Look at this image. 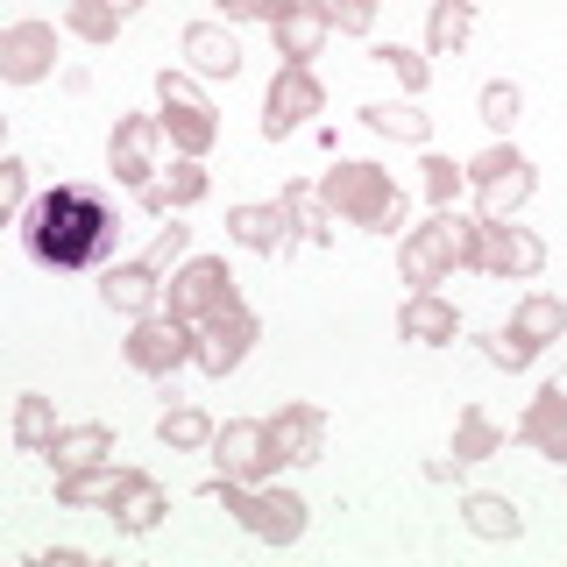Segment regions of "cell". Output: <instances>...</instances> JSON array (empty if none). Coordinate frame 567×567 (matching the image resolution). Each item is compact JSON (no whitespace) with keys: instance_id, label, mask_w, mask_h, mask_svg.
I'll list each match as a JSON object with an SVG mask.
<instances>
[{"instance_id":"b9f144b4","label":"cell","mask_w":567,"mask_h":567,"mask_svg":"<svg viewBox=\"0 0 567 567\" xmlns=\"http://www.w3.org/2000/svg\"><path fill=\"white\" fill-rule=\"evenodd\" d=\"M213 8H220V22H262L270 29L284 14V0H213Z\"/></svg>"},{"instance_id":"9a60e30c","label":"cell","mask_w":567,"mask_h":567,"mask_svg":"<svg viewBox=\"0 0 567 567\" xmlns=\"http://www.w3.org/2000/svg\"><path fill=\"white\" fill-rule=\"evenodd\" d=\"M262 425H270L277 468H284V461H291V468H306V461L327 454V412H319V404H277Z\"/></svg>"},{"instance_id":"d6986e66","label":"cell","mask_w":567,"mask_h":567,"mask_svg":"<svg viewBox=\"0 0 567 567\" xmlns=\"http://www.w3.org/2000/svg\"><path fill=\"white\" fill-rule=\"evenodd\" d=\"M277 213H284V256H291V248H327L333 241V213L319 199V185H284Z\"/></svg>"},{"instance_id":"ffe728a7","label":"cell","mask_w":567,"mask_h":567,"mask_svg":"<svg viewBox=\"0 0 567 567\" xmlns=\"http://www.w3.org/2000/svg\"><path fill=\"white\" fill-rule=\"evenodd\" d=\"M398 333L412 348H447L454 333H461V312H454V298H440V291H412L398 306Z\"/></svg>"},{"instance_id":"5bb4252c","label":"cell","mask_w":567,"mask_h":567,"mask_svg":"<svg viewBox=\"0 0 567 567\" xmlns=\"http://www.w3.org/2000/svg\"><path fill=\"white\" fill-rule=\"evenodd\" d=\"M58 71V29L50 22H8L0 29V79L8 85H43Z\"/></svg>"},{"instance_id":"83f0119b","label":"cell","mask_w":567,"mask_h":567,"mask_svg":"<svg viewBox=\"0 0 567 567\" xmlns=\"http://www.w3.org/2000/svg\"><path fill=\"white\" fill-rule=\"evenodd\" d=\"M511 333H518L525 348H554V341H567V306L546 298V291H525L518 306H511Z\"/></svg>"},{"instance_id":"7bdbcfd3","label":"cell","mask_w":567,"mask_h":567,"mask_svg":"<svg viewBox=\"0 0 567 567\" xmlns=\"http://www.w3.org/2000/svg\"><path fill=\"white\" fill-rule=\"evenodd\" d=\"M43 567H85L79 546H43Z\"/></svg>"},{"instance_id":"8fae6325","label":"cell","mask_w":567,"mask_h":567,"mask_svg":"<svg viewBox=\"0 0 567 567\" xmlns=\"http://www.w3.org/2000/svg\"><path fill=\"white\" fill-rule=\"evenodd\" d=\"M213 468L235 475V483H270V475H277L270 425H262V419H227V425H213Z\"/></svg>"},{"instance_id":"ab89813d","label":"cell","mask_w":567,"mask_h":567,"mask_svg":"<svg viewBox=\"0 0 567 567\" xmlns=\"http://www.w3.org/2000/svg\"><path fill=\"white\" fill-rule=\"evenodd\" d=\"M185 256H192V227H177V220H164V227H156V241L142 248V262H150V270H177Z\"/></svg>"},{"instance_id":"4fadbf2b","label":"cell","mask_w":567,"mask_h":567,"mask_svg":"<svg viewBox=\"0 0 567 567\" xmlns=\"http://www.w3.org/2000/svg\"><path fill=\"white\" fill-rule=\"evenodd\" d=\"M475 270L483 277H539L546 270V241L532 227H511V220H483L475 227Z\"/></svg>"},{"instance_id":"4dcf8cb0","label":"cell","mask_w":567,"mask_h":567,"mask_svg":"<svg viewBox=\"0 0 567 567\" xmlns=\"http://www.w3.org/2000/svg\"><path fill=\"white\" fill-rule=\"evenodd\" d=\"M504 440H511V433L483 412V404H461V412H454V461H461V468H468V461L504 454Z\"/></svg>"},{"instance_id":"52a82bcc","label":"cell","mask_w":567,"mask_h":567,"mask_svg":"<svg viewBox=\"0 0 567 567\" xmlns=\"http://www.w3.org/2000/svg\"><path fill=\"white\" fill-rule=\"evenodd\" d=\"M121 362L142 369V377H177V369L192 362V319H177L164 306H150V312H135V327H128V341H121Z\"/></svg>"},{"instance_id":"484cf974","label":"cell","mask_w":567,"mask_h":567,"mask_svg":"<svg viewBox=\"0 0 567 567\" xmlns=\"http://www.w3.org/2000/svg\"><path fill=\"white\" fill-rule=\"evenodd\" d=\"M121 483H128V468H114V461H93V468H64V475H58V504H64V511H106Z\"/></svg>"},{"instance_id":"60d3db41","label":"cell","mask_w":567,"mask_h":567,"mask_svg":"<svg viewBox=\"0 0 567 567\" xmlns=\"http://www.w3.org/2000/svg\"><path fill=\"white\" fill-rule=\"evenodd\" d=\"M419 171H425V199H433V206H454V192L468 185V171H461L454 156H425Z\"/></svg>"},{"instance_id":"6da1fadb","label":"cell","mask_w":567,"mask_h":567,"mask_svg":"<svg viewBox=\"0 0 567 567\" xmlns=\"http://www.w3.org/2000/svg\"><path fill=\"white\" fill-rule=\"evenodd\" d=\"M121 241V213L93 185H50L22 206V248L43 270H100Z\"/></svg>"},{"instance_id":"7402d4cb","label":"cell","mask_w":567,"mask_h":567,"mask_svg":"<svg viewBox=\"0 0 567 567\" xmlns=\"http://www.w3.org/2000/svg\"><path fill=\"white\" fill-rule=\"evenodd\" d=\"M156 298H164V270H150V262H106V277H100V306L106 312H150Z\"/></svg>"},{"instance_id":"f6af8a7d","label":"cell","mask_w":567,"mask_h":567,"mask_svg":"<svg viewBox=\"0 0 567 567\" xmlns=\"http://www.w3.org/2000/svg\"><path fill=\"white\" fill-rule=\"evenodd\" d=\"M0 150H8V114H0Z\"/></svg>"},{"instance_id":"1f68e13d","label":"cell","mask_w":567,"mask_h":567,"mask_svg":"<svg viewBox=\"0 0 567 567\" xmlns=\"http://www.w3.org/2000/svg\"><path fill=\"white\" fill-rule=\"evenodd\" d=\"M50 440H58V404H50L43 390H22V398H14V447L43 454Z\"/></svg>"},{"instance_id":"e0dca14e","label":"cell","mask_w":567,"mask_h":567,"mask_svg":"<svg viewBox=\"0 0 567 567\" xmlns=\"http://www.w3.org/2000/svg\"><path fill=\"white\" fill-rule=\"evenodd\" d=\"M177 50H185L192 79H235L241 71V35L227 22H192L185 35H177Z\"/></svg>"},{"instance_id":"74e56055","label":"cell","mask_w":567,"mask_h":567,"mask_svg":"<svg viewBox=\"0 0 567 567\" xmlns=\"http://www.w3.org/2000/svg\"><path fill=\"white\" fill-rule=\"evenodd\" d=\"M22 206H29V164L0 150V227L22 220Z\"/></svg>"},{"instance_id":"2e32d148","label":"cell","mask_w":567,"mask_h":567,"mask_svg":"<svg viewBox=\"0 0 567 567\" xmlns=\"http://www.w3.org/2000/svg\"><path fill=\"white\" fill-rule=\"evenodd\" d=\"M518 440L532 454H546L554 468H567V383H539L518 419Z\"/></svg>"},{"instance_id":"5b68a950","label":"cell","mask_w":567,"mask_h":567,"mask_svg":"<svg viewBox=\"0 0 567 567\" xmlns=\"http://www.w3.org/2000/svg\"><path fill=\"white\" fill-rule=\"evenodd\" d=\"M156 128L177 156H206L220 142V114H213L206 85L192 71H156Z\"/></svg>"},{"instance_id":"f1b7e54d","label":"cell","mask_w":567,"mask_h":567,"mask_svg":"<svg viewBox=\"0 0 567 567\" xmlns=\"http://www.w3.org/2000/svg\"><path fill=\"white\" fill-rule=\"evenodd\" d=\"M461 525H468L475 539H518L525 511L511 504V496H496V489H468V496H461Z\"/></svg>"},{"instance_id":"ac0fdd59","label":"cell","mask_w":567,"mask_h":567,"mask_svg":"<svg viewBox=\"0 0 567 567\" xmlns=\"http://www.w3.org/2000/svg\"><path fill=\"white\" fill-rule=\"evenodd\" d=\"M164 511H171L164 483H156V475H142V468H128V483L114 489L106 518H114V532H128V539H150V532L164 525Z\"/></svg>"},{"instance_id":"ee69618b","label":"cell","mask_w":567,"mask_h":567,"mask_svg":"<svg viewBox=\"0 0 567 567\" xmlns=\"http://www.w3.org/2000/svg\"><path fill=\"white\" fill-rule=\"evenodd\" d=\"M106 8H114V14H135V8H142V0H106Z\"/></svg>"},{"instance_id":"603a6c76","label":"cell","mask_w":567,"mask_h":567,"mask_svg":"<svg viewBox=\"0 0 567 567\" xmlns=\"http://www.w3.org/2000/svg\"><path fill=\"white\" fill-rule=\"evenodd\" d=\"M327 35H333V29L319 22L312 0H284V14L270 22V43H277V58H284V64H312Z\"/></svg>"},{"instance_id":"30bf717a","label":"cell","mask_w":567,"mask_h":567,"mask_svg":"<svg viewBox=\"0 0 567 567\" xmlns=\"http://www.w3.org/2000/svg\"><path fill=\"white\" fill-rule=\"evenodd\" d=\"M312 114H327V93H319L312 64H277L270 93H262V135L284 142V135H298V128H306Z\"/></svg>"},{"instance_id":"8992f818","label":"cell","mask_w":567,"mask_h":567,"mask_svg":"<svg viewBox=\"0 0 567 567\" xmlns=\"http://www.w3.org/2000/svg\"><path fill=\"white\" fill-rule=\"evenodd\" d=\"M461 171H468V185H475V213H483V220H511V213L532 199V185H539L532 156L511 150V142H489V150H475Z\"/></svg>"},{"instance_id":"d6a6232c","label":"cell","mask_w":567,"mask_h":567,"mask_svg":"<svg viewBox=\"0 0 567 567\" xmlns=\"http://www.w3.org/2000/svg\"><path fill=\"white\" fill-rule=\"evenodd\" d=\"M156 440H164L171 454H199V447H213V419L199 404H171V412L156 419Z\"/></svg>"},{"instance_id":"7a4b0ae2","label":"cell","mask_w":567,"mask_h":567,"mask_svg":"<svg viewBox=\"0 0 567 567\" xmlns=\"http://www.w3.org/2000/svg\"><path fill=\"white\" fill-rule=\"evenodd\" d=\"M319 199H327L333 213V227H369V235H390L398 241L404 235V192H398V177H390L383 164H362V156H348V164H333L327 177H319Z\"/></svg>"},{"instance_id":"836d02e7","label":"cell","mask_w":567,"mask_h":567,"mask_svg":"<svg viewBox=\"0 0 567 567\" xmlns=\"http://www.w3.org/2000/svg\"><path fill=\"white\" fill-rule=\"evenodd\" d=\"M121 22H128V14H114L106 8V0H64V29L79 35V43H93V50H106L121 35Z\"/></svg>"},{"instance_id":"cb8c5ba5","label":"cell","mask_w":567,"mask_h":567,"mask_svg":"<svg viewBox=\"0 0 567 567\" xmlns=\"http://www.w3.org/2000/svg\"><path fill=\"white\" fill-rule=\"evenodd\" d=\"M50 468H93V461H114V425L106 419H85V425H58V440L43 447Z\"/></svg>"},{"instance_id":"e575fe53","label":"cell","mask_w":567,"mask_h":567,"mask_svg":"<svg viewBox=\"0 0 567 567\" xmlns=\"http://www.w3.org/2000/svg\"><path fill=\"white\" fill-rule=\"evenodd\" d=\"M475 114L489 121V135H511V128H518V114H525V85L518 79H489L483 93H475Z\"/></svg>"},{"instance_id":"d4e9b609","label":"cell","mask_w":567,"mask_h":567,"mask_svg":"<svg viewBox=\"0 0 567 567\" xmlns=\"http://www.w3.org/2000/svg\"><path fill=\"white\" fill-rule=\"evenodd\" d=\"M354 114H362V128L383 135V142H412V150L433 142V114H419V100H369V106H354Z\"/></svg>"},{"instance_id":"3957f363","label":"cell","mask_w":567,"mask_h":567,"mask_svg":"<svg viewBox=\"0 0 567 567\" xmlns=\"http://www.w3.org/2000/svg\"><path fill=\"white\" fill-rule=\"evenodd\" d=\"M475 227H483V213H461V206H433L425 227H404L398 235L404 284H412V291H433V284H447L454 270H475Z\"/></svg>"},{"instance_id":"f546056e","label":"cell","mask_w":567,"mask_h":567,"mask_svg":"<svg viewBox=\"0 0 567 567\" xmlns=\"http://www.w3.org/2000/svg\"><path fill=\"white\" fill-rule=\"evenodd\" d=\"M475 35V0H433L425 14V58H461Z\"/></svg>"},{"instance_id":"7c38bea8","label":"cell","mask_w":567,"mask_h":567,"mask_svg":"<svg viewBox=\"0 0 567 567\" xmlns=\"http://www.w3.org/2000/svg\"><path fill=\"white\" fill-rule=\"evenodd\" d=\"M156 150H164V128H156V114H114V135H106V171H114V185L142 192L156 171Z\"/></svg>"},{"instance_id":"277c9868","label":"cell","mask_w":567,"mask_h":567,"mask_svg":"<svg viewBox=\"0 0 567 567\" xmlns=\"http://www.w3.org/2000/svg\"><path fill=\"white\" fill-rule=\"evenodd\" d=\"M213 504H227V518H235L248 539L262 546H298L312 525V504L298 489H262V483H235V475H213L206 483Z\"/></svg>"},{"instance_id":"ba28073f","label":"cell","mask_w":567,"mask_h":567,"mask_svg":"<svg viewBox=\"0 0 567 567\" xmlns=\"http://www.w3.org/2000/svg\"><path fill=\"white\" fill-rule=\"evenodd\" d=\"M256 333H262V319L241 306H220V312H206L199 327H192V369H206V377H235V369L248 362V348H256Z\"/></svg>"},{"instance_id":"8d00e7d4","label":"cell","mask_w":567,"mask_h":567,"mask_svg":"<svg viewBox=\"0 0 567 567\" xmlns=\"http://www.w3.org/2000/svg\"><path fill=\"white\" fill-rule=\"evenodd\" d=\"M312 8H319V22H327V29L369 35V29H377V8H383V0H312Z\"/></svg>"},{"instance_id":"9c48e42d","label":"cell","mask_w":567,"mask_h":567,"mask_svg":"<svg viewBox=\"0 0 567 567\" xmlns=\"http://www.w3.org/2000/svg\"><path fill=\"white\" fill-rule=\"evenodd\" d=\"M235 270H227V256H185L171 270V291H164V312H177V319H192L199 327L206 312H220V306H235Z\"/></svg>"},{"instance_id":"44dd1931","label":"cell","mask_w":567,"mask_h":567,"mask_svg":"<svg viewBox=\"0 0 567 567\" xmlns=\"http://www.w3.org/2000/svg\"><path fill=\"white\" fill-rule=\"evenodd\" d=\"M142 213H156V220H171V213H185V206H199L206 199V171H199V156H177L171 171H156L150 185L135 192Z\"/></svg>"},{"instance_id":"f35d334b","label":"cell","mask_w":567,"mask_h":567,"mask_svg":"<svg viewBox=\"0 0 567 567\" xmlns=\"http://www.w3.org/2000/svg\"><path fill=\"white\" fill-rule=\"evenodd\" d=\"M475 348H483V362H489V369H511V377H518V369H532V354H539V348H525V341H518V333H511V327L483 333V341H475Z\"/></svg>"},{"instance_id":"d590c367","label":"cell","mask_w":567,"mask_h":567,"mask_svg":"<svg viewBox=\"0 0 567 567\" xmlns=\"http://www.w3.org/2000/svg\"><path fill=\"white\" fill-rule=\"evenodd\" d=\"M369 58H377L383 71H398V85H404L412 100L425 93V85H433V64H425V50H412V43H377Z\"/></svg>"},{"instance_id":"4316f807","label":"cell","mask_w":567,"mask_h":567,"mask_svg":"<svg viewBox=\"0 0 567 567\" xmlns=\"http://www.w3.org/2000/svg\"><path fill=\"white\" fill-rule=\"evenodd\" d=\"M227 241L248 256H284V213L270 206H227Z\"/></svg>"}]
</instances>
